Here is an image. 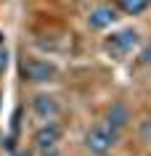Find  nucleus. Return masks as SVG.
<instances>
[{
	"mask_svg": "<svg viewBox=\"0 0 151 156\" xmlns=\"http://www.w3.org/2000/svg\"><path fill=\"white\" fill-rule=\"evenodd\" d=\"M101 122H106L111 130L122 132L127 124L133 122V111L127 108V103H122V101H114V103L106 108V114H103V119H101Z\"/></svg>",
	"mask_w": 151,
	"mask_h": 156,
	"instance_id": "nucleus-7",
	"label": "nucleus"
},
{
	"mask_svg": "<svg viewBox=\"0 0 151 156\" xmlns=\"http://www.w3.org/2000/svg\"><path fill=\"white\" fill-rule=\"evenodd\" d=\"M138 135H141V140L146 146H151V116H146V119L138 124Z\"/></svg>",
	"mask_w": 151,
	"mask_h": 156,
	"instance_id": "nucleus-9",
	"label": "nucleus"
},
{
	"mask_svg": "<svg viewBox=\"0 0 151 156\" xmlns=\"http://www.w3.org/2000/svg\"><path fill=\"white\" fill-rule=\"evenodd\" d=\"M5 66H8V50L0 48V77L5 74Z\"/></svg>",
	"mask_w": 151,
	"mask_h": 156,
	"instance_id": "nucleus-11",
	"label": "nucleus"
},
{
	"mask_svg": "<svg viewBox=\"0 0 151 156\" xmlns=\"http://www.w3.org/2000/svg\"><path fill=\"white\" fill-rule=\"evenodd\" d=\"M13 156H29V154H27L24 148H21V151H16V154H13Z\"/></svg>",
	"mask_w": 151,
	"mask_h": 156,
	"instance_id": "nucleus-12",
	"label": "nucleus"
},
{
	"mask_svg": "<svg viewBox=\"0 0 151 156\" xmlns=\"http://www.w3.org/2000/svg\"><path fill=\"white\" fill-rule=\"evenodd\" d=\"M61 140H64V127H61L56 119L42 122L40 127L32 132V148L40 156H56L59 154Z\"/></svg>",
	"mask_w": 151,
	"mask_h": 156,
	"instance_id": "nucleus-4",
	"label": "nucleus"
},
{
	"mask_svg": "<svg viewBox=\"0 0 151 156\" xmlns=\"http://www.w3.org/2000/svg\"><path fill=\"white\" fill-rule=\"evenodd\" d=\"M29 108H32V116L37 122H50V119H56V116L61 114L59 98L50 95V93H37V95H32Z\"/></svg>",
	"mask_w": 151,
	"mask_h": 156,
	"instance_id": "nucleus-5",
	"label": "nucleus"
},
{
	"mask_svg": "<svg viewBox=\"0 0 151 156\" xmlns=\"http://www.w3.org/2000/svg\"><path fill=\"white\" fill-rule=\"evenodd\" d=\"M19 72L27 85H50L59 80V66L37 56H24L19 64Z\"/></svg>",
	"mask_w": 151,
	"mask_h": 156,
	"instance_id": "nucleus-1",
	"label": "nucleus"
},
{
	"mask_svg": "<svg viewBox=\"0 0 151 156\" xmlns=\"http://www.w3.org/2000/svg\"><path fill=\"white\" fill-rule=\"evenodd\" d=\"M149 5H151V0H119L117 3L119 13H125V16H141Z\"/></svg>",
	"mask_w": 151,
	"mask_h": 156,
	"instance_id": "nucleus-8",
	"label": "nucleus"
},
{
	"mask_svg": "<svg viewBox=\"0 0 151 156\" xmlns=\"http://www.w3.org/2000/svg\"><path fill=\"white\" fill-rule=\"evenodd\" d=\"M117 21H119V8L111 5V3L95 5V8L88 13V29H93V32H103V29H109V27L117 24Z\"/></svg>",
	"mask_w": 151,
	"mask_h": 156,
	"instance_id": "nucleus-6",
	"label": "nucleus"
},
{
	"mask_svg": "<svg viewBox=\"0 0 151 156\" xmlns=\"http://www.w3.org/2000/svg\"><path fill=\"white\" fill-rule=\"evenodd\" d=\"M138 58H141V64H146V66H151V45H146V48L138 53Z\"/></svg>",
	"mask_w": 151,
	"mask_h": 156,
	"instance_id": "nucleus-10",
	"label": "nucleus"
},
{
	"mask_svg": "<svg viewBox=\"0 0 151 156\" xmlns=\"http://www.w3.org/2000/svg\"><path fill=\"white\" fill-rule=\"evenodd\" d=\"M117 143H119V132L111 130L106 122L93 124L90 130L85 132V138H82L85 151H88V154H93V156H106V154H111Z\"/></svg>",
	"mask_w": 151,
	"mask_h": 156,
	"instance_id": "nucleus-3",
	"label": "nucleus"
},
{
	"mask_svg": "<svg viewBox=\"0 0 151 156\" xmlns=\"http://www.w3.org/2000/svg\"><path fill=\"white\" fill-rule=\"evenodd\" d=\"M138 48H141V34H138V29H133V27L117 29V32H111L109 37L103 40L106 56H111L114 61H125V58L133 56Z\"/></svg>",
	"mask_w": 151,
	"mask_h": 156,
	"instance_id": "nucleus-2",
	"label": "nucleus"
}]
</instances>
